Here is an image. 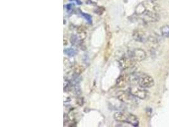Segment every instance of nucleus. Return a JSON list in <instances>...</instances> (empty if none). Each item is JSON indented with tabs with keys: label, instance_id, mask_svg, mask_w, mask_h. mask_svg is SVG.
Masks as SVG:
<instances>
[{
	"label": "nucleus",
	"instance_id": "11",
	"mask_svg": "<svg viewBox=\"0 0 169 127\" xmlns=\"http://www.w3.org/2000/svg\"><path fill=\"white\" fill-rule=\"evenodd\" d=\"M161 31L162 35L165 37H169V25H165L164 26L161 27Z\"/></svg>",
	"mask_w": 169,
	"mask_h": 127
},
{
	"label": "nucleus",
	"instance_id": "3",
	"mask_svg": "<svg viewBox=\"0 0 169 127\" xmlns=\"http://www.w3.org/2000/svg\"><path fill=\"white\" fill-rule=\"evenodd\" d=\"M128 57L135 60L140 62L144 60L146 57V53L145 51L141 48H136L133 50L128 51Z\"/></svg>",
	"mask_w": 169,
	"mask_h": 127
},
{
	"label": "nucleus",
	"instance_id": "5",
	"mask_svg": "<svg viewBox=\"0 0 169 127\" xmlns=\"http://www.w3.org/2000/svg\"><path fill=\"white\" fill-rule=\"evenodd\" d=\"M142 19L146 22H154L159 21L160 15L157 11L147 10L143 14Z\"/></svg>",
	"mask_w": 169,
	"mask_h": 127
},
{
	"label": "nucleus",
	"instance_id": "6",
	"mask_svg": "<svg viewBox=\"0 0 169 127\" xmlns=\"http://www.w3.org/2000/svg\"><path fill=\"white\" fill-rule=\"evenodd\" d=\"M119 66L121 69L125 70V69H132L134 67L136 64V61L131 57H122L119 60Z\"/></svg>",
	"mask_w": 169,
	"mask_h": 127
},
{
	"label": "nucleus",
	"instance_id": "12",
	"mask_svg": "<svg viewBox=\"0 0 169 127\" xmlns=\"http://www.w3.org/2000/svg\"><path fill=\"white\" fill-rule=\"evenodd\" d=\"M110 43H108L107 47H106V50H105V60H107L108 59V57H110V53H111V50H110Z\"/></svg>",
	"mask_w": 169,
	"mask_h": 127
},
{
	"label": "nucleus",
	"instance_id": "14",
	"mask_svg": "<svg viewBox=\"0 0 169 127\" xmlns=\"http://www.w3.org/2000/svg\"><path fill=\"white\" fill-rule=\"evenodd\" d=\"M151 1H153L154 2H156L157 1H158V0H151Z\"/></svg>",
	"mask_w": 169,
	"mask_h": 127
},
{
	"label": "nucleus",
	"instance_id": "10",
	"mask_svg": "<svg viewBox=\"0 0 169 127\" xmlns=\"http://www.w3.org/2000/svg\"><path fill=\"white\" fill-rule=\"evenodd\" d=\"M146 10L147 8L146 7L144 3H140L136 8V13L139 15H143Z\"/></svg>",
	"mask_w": 169,
	"mask_h": 127
},
{
	"label": "nucleus",
	"instance_id": "4",
	"mask_svg": "<svg viewBox=\"0 0 169 127\" xmlns=\"http://www.w3.org/2000/svg\"><path fill=\"white\" fill-rule=\"evenodd\" d=\"M129 93L133 96L138 98L139 99H144L147 97V92L146 91L144 88L141 86H133L129 88Z\"/></svg>",
	"mask_w": 169,
	"mask_h": 127
},
{
	"label": "nucleus",
	"instance_id": "13",
	"mask_svg": "<svg viewBox=\"0 0 169 127\" xmlns=\"http://www.w3.org/2000/svg\"><path fill=\"white\" fill-rule=\"evenodd\" d=\"M83 70H84V69H83V68L82 67V66H79V67H77L75 69V71L76 73H77L78 74H81L82 72L83 71Z\"/></svg>",
	"mask_w": 169,
	"mask_h": 127
},
{
	"label": "nucleus",
	"instance_id": "9",
	"mask_svg": "<svg viewBox=\"0 0 169 127\" xmlns=\"http://www.w3.org/2000/svg\"><path fill=\"white\" fill-rule=\"evenodd\" d=\"M133 37L134 40L138 42H145L147 41L148 37L144 31L141 30H135L133 32Z\"/></svg>",
	"mask_w": 169,
	"mask_h": 127
},
{
	"label": "nucleus",
	"instance_id": "7",
	"mask_svg": "<svg viewBox=\"0 0 169 127\" xmlns=\"http://www.w3.org/2000/svg\"><path fill=\"white\" fill-rule=\"evenodd\" d=\"M130 82V76L127 74H122L118 78L116 82V86L118 88L125 87Z\"/></svg>",
	"mask_w": 169,
	"mask_h": 127
},
{
	"label": "nucleus",
	"instance_id": "8",
	"mask_svg": "<svg viewBox=\"0 0 169 127\" xmlns=\"http://www.w3.org/2000/svg\"><path fill=\"white\" fill-rule=\"evenodd\" d=\"M132 95L130 93L128 94L125 92H120L117 94V97L118 99L122 102L126 104H131L133 102V98L132 97Z\"/></svg>",
	"mask_w": 169,
	"mask_h": 127
},
{
	"label": "nucleus",
	"instance_id": "2",
	"mask_svg": "<svg viewBox=\"0 0 169 127\" xmlns=\"http://www.w3.org/2000/svg\"><path fill=\"white\" fill-rule=\"evenodd\" d=\"M137 83L139 86L144 88H151L154 85L153 78L147 74H141L137 76Z\"/></svg>",
	"mask_w": 169,
	"mask_h": 127
},
{
	"label": "nucleus",
	"instance_id": "1",
	"mask_svg": "<svg viewBox=\"0 0 169 127\" xmlns=\"http://www.w3.org/2000/svg\"><path fill=\"white\" fill-rule=\"evenodd\" d=\"M115 120L120 122L129 124L132 126H137L139 125V120L135 115L129 112L119 111L114 114Z\"/></svg>",
	"mask_w": 169,
	"mask_h": 127
}]
</instances>
